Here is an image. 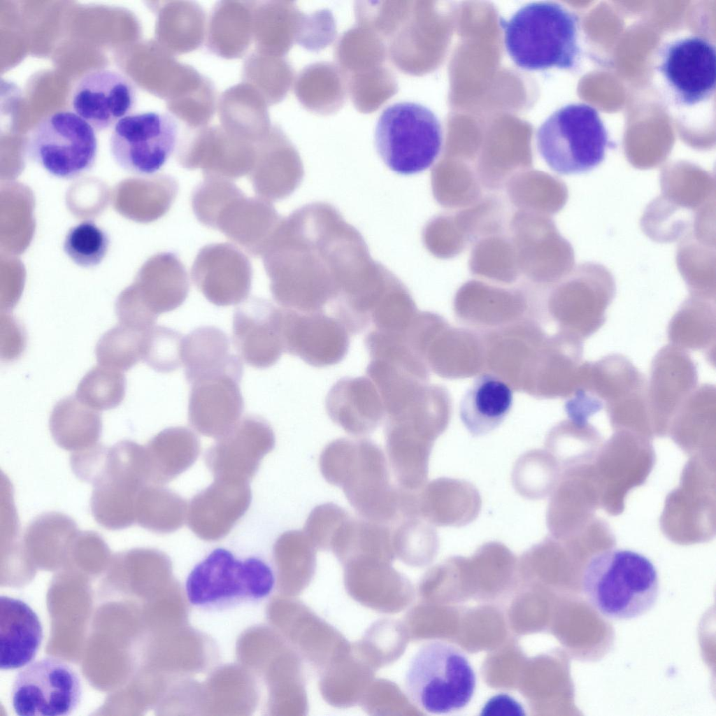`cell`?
I'll return each mask as SVG.
<instances>
[{
    "mask_svg": "<svg viewBox=\"0 0 716 716\" xmlns=\"http://www.w3.org/2000/svg\"><path fill=\"white\" fill-rule=\"evenodd\" d=\"M319 466L361 517L387 525L401 519L402 489L392 484L385 455L373 441L335 439L322 451Z\"/></svg>",
    "mask_w": 716,
    "mask_h": 716,
    "instance_id": "cell-1",
    "label": "cell"
},
{
    "mask_svg": "<svg viewBox=\"0 0 716 716\" xmlns=\"http://www.w3.org/2000/svg\"><path fill=\"white\" fill-rule=\"evenodd\" d=\"M583 594L602 616L629 620L650 611L659 594L654 564L645 556L626 549H608L593 555L582 575Z\"/></svg>",
    "mask_w": 716,
    "mask_h": 716,
    "instance_id": "cell-2",
    "label": "cell"
},
{
    "mask_svg": "<svg viewBox=\"0 0 716 716\" xmlns=\"http://www.w3.org/2000/svg\"><path fill=\"white\" fill-rule=\"evenodd\" d=\"M507 53L522 69L571 70L578 60V19L556 2L539 1L522 6L508 20L502 18Z\"/></svg>",
    "mask_w": 716,
    "mask_h": 716,
    "instance_id": "cell-3",
    "label": "cell"
},
{
    "mask_svg": "<svg viewBox=\"0 0 716 716\" xmlns=\"http://www.w3.org/2000/svg\"><path fill=\"white\" fill-rule=\"evenodd\" d=\"M275 585L274 573L262 559H239L229 550L217 548L190 571L185 589L193 607L215 612L264 599Z\"/></svg>",
    "mask_w": 716,
    "mask_h": 716,
    "instance_id": "cell-4",
    "label": "cell"
},
{
    "mask_svg": "<svg viewBox=\"0 0 716 716\" xmlns=\"http://www.w3.org/2000/svg\"><path fill=\"white\" fill-rule=\"evenodd\" d=\"M476 677L465 654L441 640L423 644L412 657L404 678L406 693L421 710L446 714L471 701Z\"/></svg>",
    "mask_w": 716,
    "mask_h": 716,
    "instance_id": "cell-5",
    "label": "cell"
},
{
    "mask_svg": "<svg viewBox=\"0 0 716 716\" xmlns=\"http://www.w3.org/2000/svg\"><path fill=\"white\" fill-rule=\"evenodd\" d=\"M537 150L561 175L589 171L604 159L609 145L598 111L582 103L566 105L551 114L536 134Z\"/></svg>",
    "mask_w": 716,
    "mask_h": 716,
    "instance_id": "cell-6",
    "label": "cell"
},
{
    "mask_svg": "<svg viewBox=\"0 0 716 716\" xmlns=\"http://www.w3.org/2000/svg\"><path fill=\"white\" fill-rule=\"evenodd\" d=\"M374 138L378 153L392 171L412 175L435 162L441 150L443 132L438 118L429 108L401 101L383 110Z\"/></svg>",
    "mask_w": 716,
    "mask_h": 716,
    "instance_id": "cell-7",
    "label": "cell"
},
{
    "mask_svg": "<svg viewBox=\"0 0 716 716\" xmlns=\"http://www.w3.org/2000/svg\"><path fill=\"white\" fill-rule=\"evenodd\" d=\"M98 141L94 128L71 111H57L43 119L29 134L24 154L50 175L73 179L90 170Z\"/></svg>",
    "mask_w": 716,
    "mask_h": 716,
    "instance_id": "cell-8",
    "label": "cell"
},
{
    "mask_svg": "<svg viewBox=\"0 0 716 716\" xmlns=\"http://www.w3.org/2000/svg\"><path fill=\"white\" fill-rule=\"evenodd\" d=\"M147 485L139 446L130 440L117 442L108 448L103 468L92 484L93 517L109 530L131 527L136 523L138 494Z\"/></svg>",
    "mask_w": 716,
    "mask_h": 716,
    "instance_id": "cell-9",
    "label": "cell"
},
{
    "mask_svg": "<svg viewBox=\"0 0 716 716\" xmlns=\"http://www.w3.org/2000/svg\"><path fill=\"white\" fill-rule=\"evenodd\" d=\"M82 685L77 672L64 661L45 657L21 670L12 686L11 699L20 716H64L80 704Z\"/></svg>",
    "mask_w": 716,
    "mask_h": 716,
    "instance_id": "cell-10",
    "label": "cell"
},
{
    "mask_svg": "<svg viewBox=\"0 0 716 716\" xmlns=\"http://www.w3.org/2000/svg\"><path fill=\"white\" fill-rule=\"evenodd\" d=\"M178 126L169 115L158 112L129 114L114 126L109 145L115 162L129 172L151 175L172 154Z\"/></svg>",
    "mask_w": 716,
    "mask_h": 716,
    "instance_id": "cell-11",
    "label": "cell"
},
{
    "mask_svg": "<svg viewBox=\"0 0 716 716\" xmlns=\"http://www.w3.org/2000/svg\"><path fill=\"white\" fill-rule=\"evenodd\" d=\"M647 390L643 375L625 356L610 354L582 364L573 396L566 405L571 421L584 424L599 412Z\"/></svg>",
    "mask_w": 716,
    "mask_h": 716,
    "instance_id": "cell-12",
    "label": "cell"
},
{
    "mask_svg": "<svg viewBox=\"0 0 716 716\" xmlns=\"http://www.w3.org/2000/svg\"><path fill=\"white\" fill-rule=\"evenodd\" d=\"M657 70L678 103L698 104L715 92V46L695 36L675 40L662 50Z\"/></svg>",
    "mask_w": 716,
    "mask_h": 716,
    "instance_id": "cell-13",
    "label": "cell"
},
{
    "mask_svg": "<svg viewBox=\"0 0 716 716\" xmlns=\"http://www.w3.org/2000/svg\"><path fill=\"white\" fill-rule=\"evenodd\" d=\"M281 334L284 352L317 368L337 364L350 347L348 329L324 310L300 312L282 307Z\"/></svg>",
    "mask_w": 716,
    "mask_h": 716,
    "instance_id": "cell-14",
    "label": "cell"
},
{
    "mask_svg": "<svg viewBox=\"0 0 716 716\" xmlns=\"http://www.w3.org/2000/svg\"><path fill=\"white\" fill-rule=\"evenodd\" d=\"M275 443L274 432L264 418L246 415L209 448L206 464L215 479L248 483Z\"/></svg>",
    "mask_w": 716,
    "mask_h": 716,
    "instance_id": "cell-15",
    "label": "cell"
},
{
    "mask_svg": "<svg viewBox=\"0 0 716 716\" xmlns=\"http://www.w3.org/2000/svg\"><path fill=\"white\" fill-rule=\"evenodd\" d=\"M191 275L208 301L217 306H229L248 298L252 268L247 256L235 245L213 243L199 251Z\"/></svg>",
    "mask_w": 716,
    "mask_h": 716,
    "instance_id": "cell-16",
    "label": "cell"
},
{
    "mask_svg": "<svg viewBox=\"0 0 716 716\" xmlns=\"http://www.w3.org/2000/svg\"><path fill=\"white\" fill-rule=\"evenodd\" d=\"M697 383V368L686 350L668 344L657 352L647 382L650 420L657 430L667 427Z\"/></svg>",
    "mask_w": 716,
    "mask_h": 716,
    "instance_id": "cell-17",
    "label": "cell"
},
{
    "mask_svg": "<svg viewBox=\"0 0 716 716\" xmlns=\"http://www.w3.org/2000/svg\"><path fill=\"white\" fill-rule=\"evenodd\" d=\"M242 376L221 373L202 377L191 387L188 418L201 434L219 439L240 421L244 401L240 389Z\"/></svg>",
    "mask_w": 716,
    "mask_h": 716,
    "instance_id": "cell-18",
    "label": "cell"
},
{
    "mask_svg": "<svg viewBox=\"0 0 716 716\" xmlns=\"http://www.w3.org/2000/svg\"><path fill=\"white\" fill-rule=\"evenodd\" d=\"M234 345L244 361L256 368L273 366L284 352L281 308L257 296L248 298L233 317Z\"/></svg>",
    "mask_w": 716,
    "mask_h": 716,
    "instance_id": "cell-19",
    "label": "cell"
},
{
    "mask_svg": "<svg viewBox=\"0 0 716 716\" xmlns=\"http://www.w3.org/2000/svg\"><path fill=\"white\" fill-rule=\"evenodd\" d=\"M136 100V90L130 80L115 71L100 69L78 81L71 106L78 115L100 131L131 114Z\"/></svg>",
    "mask_w": 716,
    "mask_h": 716,
    "instance_id": "cell-20",
    "label": "cell"
},
{
    "mask_svg": "<svg viewBox=\"0 0 716 716\" xmlns=\"http://www.w3.org/2000/svg\"><path fill=\"white\" fill-rule=\"evenodd\" d=\"M281 220L270 201L248 197L237 187L221 204L209 228L220 231L252 256L262 257Z\"/></svg>",
    "mask_w": 716,
    "mask_h": 716,
    "instance_id": "cell-21",
    "label": "cell"
},
{
    "mask_svg": "<svg viewBox=\"0 0 716 716\" xmlns=\"http://www.w3.org/2000/svg\"><path fill=\"white\" fill-rule=\"evenodd\" d=\"M615 294L613 276L605 266L585 262L577 268L568 286L563 310L575 337L586 339L603 325Z\"/></svg>",
    "mask_w": 716,
    "mask_h": 716,
    "instance_id": "cell-22",
    "label": "cell"
},
{
    "mask_svg": "<svg viewBox=\"0 0 716 716\" xmlns=\"http://www.w3.org/2000/svg\"><path fill=\"white\" fill-rule=\"evenodd\" d=\"M251 500L248 483L215 479L192 499L187 508L188 526L203 540H219L245 515Z\"/></svg>",
    "mask_w": 716,
    "mask_h": 716,
    "instance_id": "cell-23",
    "label": "cell"
},
{
    "mask_svg": "<svg viewBox=\"0 0 716 716\" xmlns=\"http://www.w3.org/2000/svg\"><path fill=\"white\" fill-rule=\"evenodd\" d=\"M325 406L331 420L355 436L372 433L385 418L381 396L368 376L339 379L329 389Z\"/></svg>",
    "mask_w": 716,
    "mask_h": 716,
    "instance_id": "cell-24",
    "label": "cell"
},
{
    "mask_svg": "<svg viewBox=\"0 0 716 716\" xmlns=\"http://www.w3.org/2000/svg\"><path fill=\"white\" fill-rule=\"evenodd\" d=\"M43 639L37 614L24 601L0 597V667L22 668L36 657Z\"/></svg>",
    "mask_w": 716,
    "mask_h": 716,
    "instance_id": "cell-25",
    "label": "cell"
},
{
    "mask_svg": "<svg viewBox=\"0 0 716 716\" xmlns=\"http://www.w3.org/2000/svg\"><path fill=\"white\" fill-rule=\"evenodd\" d=\"M143 447L149 485L171 481L193 465L201 452L197 436L184 427L166 428Z\"/></svg>",
    "mask_w": 716,
    "mask_h": 716,
    "instance_id": "cell-26",
    "label": "cell"
},
{
    "mask_svg": "<svg viewBox=\"0 0 716 716\" xmlns=\"http://www.w3.org/2000/svg\"><path fill=\"white\" fill-rule=\"evenodd\" d=\"M248 177L257 196L275 201L294 192L302 171L289 150L265 136L256 142L255 162Z\"/></svg>",
    "mask_w": 716,
    "mask_h": 716,
    "instance_id": "cell-27",
    "label": "cell"
},
{
    "mask_svg": "<svg viewBox=\"0 0 716 716\" xmlns=\"http://www.w3.org/2000/svg\"><path fill=\"white\" fill-rule=\"evenodd\" d=\"M513 403V392L503 380L492 374H482L461 401L460 418L472 435H485L504 421Z\"/></svg>",
    "mask_w": 716,
    "mask_h": 716,
    "instance_id": "cell-28",
    "label": "cell"
},
{
    "mask_svg": "<svg viewBox=\"0 0 716 716\" xmlns=\"http://www.w3.org/2000/svg\"><path fill=\"white\" fill-rule=\"evenodd\" d=\"M229 349L227 336L213 326L199 327L185 336L182 360L188 384L203 376L220 373L243 375L242 361Z\"/></svg>",
    "mask_w": 716,
    "mask_h": 716,
    "instance_id": "cell-29",
    "label": "cell"
},
{
    "mask_svg": "<svg viewBox=\"0 0 716 716\" xmlns=\"http://www.w3.org/2000/svg\"><path fill=\"white\" fill-rule=\"evenodd\" d=\"M140 294H127L147 313L159 315L180 307L187 299L189 282L186 268L174 253L155 258Z\"/></svg>",
    "mask_w": 716,
    "mask_h": 716,
    "instance_id": "cell-30",
    "label": "cell"
},
{
    "mask_svg": "<svg viewBox=\"0 0 716 716\" xmlns=\"http://www.w3.org/2000/svg\"><path fill=\"white\" fill-rule=\"evenodd\" d=\"M49 428L59 447L76 452L99 443L102 430L101 417L98 410L76 396H67L53 407Z\"/></svg>",
    "mask_w": 716,
    "mask_h": 716,
    "instance_id": "cell-31",
    "label": "cell"
},
{
    "mask_svg": "<svg viewBox=\"0 0 716 716\" xmlns=\"http://www.w3.org/2000/svg\"><path fill=\"white\" fill-rule=\"evenodd\" d=\"M715 300L691 294L670 320V344L685 350L702 351L712 358L710 353L715 355Z\"/></svg>",
    "mask_w": 716,
    "mask_h": 716,
    "instance_id": "cell-32",
    "label": "cell"
},
{
    "mask_svg": "<svg viewBox=\"0 0 716 716\" xmlns=\"http://www.w3.org/2000/svg\"><path fill=\"white\" fill-rule=\"evenodd\" d=\"M79 532L76 522L67 515L42 513L24 530L22 538L24 552L41 564H53L70 553Z\"/></svg>",
    "mask_w": 716,
    "mask_h": 716,
    "instance_id": "cell-33",
    "label": "cell"
},
{
    "mask_svg": "<svg viewBox=\"0 0 716 716\" xmlns=\"http://www.w3.org/2000/svg\"><path fill=\"white\" fill-rule=\"evenodd\" d=\"M331 550L341 559L389 558L392 530L387 524L350 517L336 534Z\"/></svg>",
    "mask_w": 716,
    "mask_h": 716,
    "instance_id": "cell-34",
    "label": "cell"
},
{
    "mask_svg": "<svg viewBox=\"0 0 716 716\" xmlns=\"http://www.w3.org/2000/svg\"><path fill=\"white\" fill-rule=\"evenodd\" d=\"M185 501L162 485H147L139 492L136 502V523L157 534L180 529L187 518Z\"/></svg>",
    "mask_w": 716,
    "mask_h": 716,
    "instance_id": "cell-35",
    "label": "cell"
},
{
    "mask_svg": "<svg viewBox=\"0 0 716 716\" xmlns=\"http://www.w3.org/2000/svg\"><path fill=\"white\" fill-rule=\"evenodd\" d=\"M148 330L121 323L109 329L102 335L96 345L95 353L99 364L120 371L130 369L142 359Z\"/></svg>",
    "mask_w": 716,
    "mask_h": 716,
    "instance_id": "cell-36",
    "label": "cell"
},
{
    "mask_svg": "<svg viewBox=\"0 0 716 716\" xmlns=\"http://www.w3.org/2000/svg\"><path fill=\"white\" fill-rule=\"evenodd\" d=\"M126 379L122 371L97 365L79 382L76 396L96 410L118 406L125 395Z\"/></svg>",
    "mask_w": 716,
    "mask_h": 716,
    "instance_id": "cell-37",
    "label": "cell"
},
{
    "mask_svg": "<svg viewBox=\"0 0 716 716\" xmlns=\"http://www.w3.org/2000/svg\"><path fill=\"white\" fill-rule=\"evenodd\" d=\"M110 241L107 234L94 222L86 220L71 227L64 241V250L77 265L94 267L106 257Z\"/></svg>",
    "mask_w": 716,
    "mask_h": 716,
    "instance_id": "cell-38",
    "label": "cell"
},
{
    "mask_svg": "<svg viewBox=\"0 0 716 716\" xmlns=\"http://www.w3.org/2000/svg\"><path fill=\"white\" fill-rule=\"evenodd\" d=\"M183 338L174 329L153 326L145 334L142 360L157 372L174 371L182 364Z\"/></svg>",
    "mask_w": 716,
    "mask_h": 716,
    "instance_id": "cell-39",
    "label": "cell"
},
{
    "mask_svg": "<svg viewBox=\"0 0 716 716\" xmlns=\"http://www.w3.org/2000/svg\"><path fill=\"white\" fill-rule=\"evenodd\" d=\"M350 517L344 508L336 503H322L310 513L303 532L315 548L331 550L336 534Z\"/></svg>",
    "mask_w": 716,
    "mask_h": 716,
    "instance_id": "cell-40",
    "label": "cell"
},
{
    "mask_svg": "<svg viewBox=\"0 0 716 716\" xmlns=\"http://www.w3.org/2000/svg\"><path fill=\"white\" fill-rule=\"evenodd\" d=\"M108 448L98 443L84 450L72 452L70 464L77 478L93 484L103 469Z\"/></svg>",
    "mask_w": 716,
    "mask_h": 716,
    "instance_id": "cell-41",
    "label": "cell"
},
{
    "mask_svg": "<svg viewBox=\"0 0 716 716\" xmlns=\"http://www.w3.org/2000/svg\"><path fill=\"white\" fill-rule=\"evenodd\" d=\"M5 318L1 316L5 322V344L1 346L4 350L1 352L2 359L5 360H13L16 359L23 351L24 348V335L20 327L10 315L6 314Z\"/></svg>",
    "mask_w": 716,
    "mask_h": 716,
    "instance_id": "cell-42",
    "label": "cell"
}]
</instances>
